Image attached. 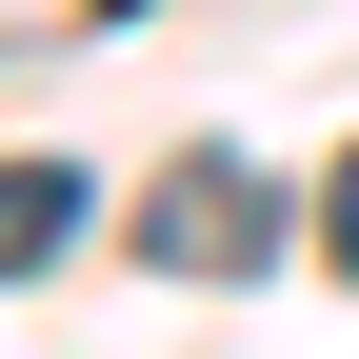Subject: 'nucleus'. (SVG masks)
Wrapping results in <instances>:
<instances>
[{
    "label": "nucleus",
    "mask_w": 359,
    "mask_h": 359,
    "mask_svg": "<svg viewBox=\"0 0 359 359\" xmlns=\"http://www.w3.org/2000/svg\"><path fill=\"white\" fill-rule=\"evenodd\" d=\"M280 180H259L240 140H200V160H160L140 180V259H160V280H259V259H280Z\"/></svg>",
    "instance_id": "f257e3e1"
},
{
    "label": "nucleus",
    "mask_w": 359,
    "mask_h": 359,
    "mask_svg": "<svg viewBox=\"0 0 359 359\" xmlns=\"http://www.w3.org/2000/svg\"><path fill=\"white\" fill-rule=\"evenodd\" d=\"M80 219H100V200H80V160H20V180H0V280H60Z\"/></svg>",
    "instance_id": "f03ea898"
},
{
    "label": "nucleus",
    "mask_w": 359,
    "mask_h": 359,
    "mask_svg": "<svg viewBox=\"0 0 359 359\" xmlns=\"http://www.w3.org/2000/svg\"><path fill=\"white\" fill-rule=\"evenodd\" d=\"M320 259H339V280H359V160L320 180Z\"/></svg>",
    "instance_id": "7ed1b4c3"
}]
</instances>
